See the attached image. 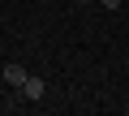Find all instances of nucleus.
<instances>
[{
    "label": "nucleus",
    "instance_id": "obj_1",
    "mask_svg": "<svg viewBox=\"0 0 129 116\" xmlns=\"http://www.w3.org/2000/svg\"><path fill=\"white\" fill-rule=\"evenodd\" d=\"M43 95H47V82L30 73V78H26V86H22V99H26V103H39Z\"/></svg>",
    "mask_w": 129,
    "mask_h": 116
},
{
    "label": "nucleus",
    "instance_id": "obj_2",
    "mask_svg": "<svg viewBox=\"0 0 129 116\" xmlns=\"http://www.w3.org/2000/svg\"><path fill=\"white\" fill-rule=\"evenodd\" d=\"M0 78H5V82H9V86H13V90H22V86H26V78H30V73H26V65H17V60H13V65H5V73H0Z\"/></svg>",
    "mask_w": 129,
    "mask_h": 116
},
{
    "label": "nucleus",
    "instance_id": "obj_3",
    "mask_svg": "<svg viewBox=\"0 0 129 116\" xmlns=\"http://www.w3.org/2000/svg\"><path fill=\"white\" fill-rule=\"evenodd\" d=\"M99 5H103V9H112V13H116V9H120V0H99Z\"/></svg>",
    "mask_w": 129,
    "mask_h": 116
},
{
    "label": "nucleus",
    "instance_id": "obj_4",
    "mask_svg": "<svg viewBox=\"0 0 129 116\" xmlns=\"http://www.w3.org/2000/svg\"><path fill=\"white\" fill-rule=\"evenodd\" d=\"M78 5H82V9H86V5H99V0H78Z\"/></svg>",
    "mask_w": 129,
    "mask_h": 116
}]
</instances>
